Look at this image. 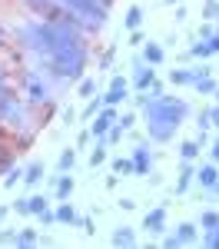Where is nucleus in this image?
<instances>
[{
  "label": "nucleus",
  "mask_w": 219,
  "mask_h": 249,
  "mask_svg": "<svg viewBox=\"0 0 219 249\" xmlns=\"http://www.w3.org/2000/svg\"><path fill=\"white\" fill-rule=\"evenodd\" d=\"M106 150H110V143H106V140H97V146L90 150V166H100V163H106Z\"/></svg>",
  "instance_id": "bb28decb"
},
{
  "label": "nucleus",
  "mask_w": 219,
  "mask_h": 249,
  "mask_svg": "<svg viewBox=\"0 0 219 249\" xmlns=\"http://www.w3.org/2000/svg\"><path fill=\"white\" fill-rule=\"evenodd\" d=\"M117 107H106V103H103V110H100L97 116H93V123H90V136H106V130H110V126H113V123H117Z\"/></svg>",
  "instance_id": "6e6552de"
},
{
  "label": "nucleus",
  "mask_w": 219,
  "mask_h": 249,
  "mask_svg": "<svg viewBox=\"0 0 219 249\" xmlns=\"http://www.w3.org/2000/svg\"><path fill=\"white\" fill-rule=\"evenodd\" d=\"M20 87H23V93H27L30 103H43L50 96V87H47L43 73H37V70H23L20 73Z\"/></svg>",
  "instance_id": "0eeeda50"
},
{
  "label": "nucleus",
  "mask_w": 219,
  "mask_h": 249,
  "mask_svg": "<svg viewBox=\"0 0 219 249\" xmlns=\"http://www.w3.org/2000/svg\"><path fill=\"white\" fill-rule=\"evenodd\" d=\"M213 96H216V103H219V87H216V90H213Z\"/></svg>",
  "instance_id": "6e6d98bb"
},
{
  "label": "nucleus",
  "mask_w": 219,
  "mask_h": 249,
  "mask_svg": "<svg viewBox=\"0 0 219 249\" xmlns=\"http://www.w3.org/2000/svg\"><path fill=\"white\" fill-rule=\"evenodd\" d=\"M126 93H130L126 77H113L110 80V90H106V96H103V103H106V107H119V103L126 100Z\"/></svg>",
  "instance_id": "9d476101"
},
{
  "label": "nucleus",
  "mask_w": 219,
  "mask_h": 249,
  "mask_svg": "<svg viewBox=\"0 0 219 249\" xmlns=\"http://www.w3.org/2000/svg\"><path fill=\"white\" fill-rule=\"evenodd\" d=\"M86 40H80V43H67V47H60L53 57H43V70H47V77L53 80H70V83H77L83 77V70H86Z\"/></svg>",
  "instance_id": "f03ea898"
},
{
  "label": "nucleus",
  "mask_w": 219,
  "mask_h": 249,
  "mask_svg": "<svg viewBox=\"0 0 219 249\" xmlns=\"http://www.w3.org/2000/svg\"><path fill=\"white\" fill-rule=\"evenodd\" d=\"M100 110H103V96H97V100H90V103L83 107V113H77V120H83V123H90V120H93V116H97Z\"/></svg>",
  "instance_id": "a878e982"
},
{
  "label": "nucleus",
  "mask_w": 219,
  "mask_h": 249,
  "mask_svg": "<svg viewBox=\"0 0 219 249\" xmlns=\"http://www.w3.org/2000/svg\"><path fill=\"white\" fill-rule=\"evenodd\" d=\"M113 246H136V232L130 230V226H119L113 232Z\"/></svg>",
  "instance_id": "4be33fe9"
},
{
  "label": "nucleus",
  "mask_w": 219,
  "mask_h": 249,
  "mask_svg": "<svg viewBox=\"0 0 219 249\" xmlns=\"http://www.w3.org/2000/svg\"><path fill=\"white\" fill-rule=\"evenodd\" d=\"M143 40H146V37L139 34V27H136V30H130V47H143Z\"/></svg>",
  "instance_id": "37998d69"
},
{
  "label": "nucleus",
  "mask_w": 219,
  "mask_h": 249,
  "mask_svg": "<svg viewBox=\"0 0 219 249\" xmlns=\"http://www.w3.org/2000/svg\"><path fill=\"white\" fill-rule=\"evenodd\" d=\"M213 53H216V43H213V37L202 40V43H193V47H189V57H199V60L213 57Z\"/></svg>",
  "instance_id": "aec40b11"
},
{
  "label": "nucleus",
  "mask_w": 219,
  "mask_h": 249,
  "mask_svg": "<svg viewBox=\"0 0 219 249\" xmlns=\"http://www.w3.org/2000/svg\"><path fill=\"white\" fill-rule=\"evenodd\" d=\"M169 83H173V87H193V83H196V70H193V67L169 70Z\"/></svg>",
  "instance_id": "f3484780"
},
{
  "label": "nucleus",
  "mask_w": 219,
  "mask_h": 249,
  "mask_svg": "<svg viewBox=\"0 0 219 249\" xmlns=\"http://www.w3.org/2000/svg\"><path fill=\"white\" fill-rule=\"evenodd\" d=\"M47 206H50V199H47V196H27V210H30V216H40Z\"/></svg>",
  "instance_id": "2f4dec72"
},
{
  "label": "nucleus",
  "mask_w": 219,
  "mask_h": 249,
  "mask_svg": "<svg viewBox=\"0 0 219 249\" xmlns=\"http://www.w3.org/2000/svg\"><path fill=\"white\" fill-rule=\"evenodd\" d=\"M117 123L123 126V130H130V126L136 123V113H123V116H117Z\"/></svg>",
  "instance_id": "ea45409f"
},
{
  "label": "nucleus",
  "mask_w": 219,
  "mask_h": 249,
  "mask_svg": "<svg viewBox=\"0 0 219 249\" xmlns=\"http://www.w3.org/2000/svg\"><path fill=\"white\" fill-rule=\"evenodd\" d=\"M14 163H17V153H14V146H10V143H0V176L10 170Z\"/></svg>",
  "instance_id": "412c9836"
},
{
  "label": "nucleus",
  "mask_w": 219,
  "mask_h": 249,
  "mask_svg": "<svg viewBox=\"0 0 219 249\" xmlns=\"http://www.w3.org/2000/svg\"><path fill=\"white\" fill-rule=\"evenodd\" d=\"M193 176H196V166H193V160H183V166H179V179H176V193H186L193 186Z\"/></svg>",
  "instance_id": "dca6fc26"
},
{
  "label": "nucleus",
  "mask_w": 219,
  "mask_h": 249,
  "mask_svg": "<svg viewBox=\"0 0 219 249\" xmlns=\"http://www.w3.org/2000/svg\"><path fill=\"white\" fill-rule=\"evenodd\" d=\"M130 160H133V170H136V176H146V173L153 170V153H150L146 146H136Z\"/></svg>",
  "instance_id": "f8f14e48"
},
{
  "label": "nucleus",
  "mask_w": 219,
  "mask_h": 249,
  "mask_svg": "<svg viewBox=\"0 0 219 249\" xmlns=\"http://www.w3.org/2000/svg\"><path fill=\"white\" fill-rule=\"evenodd\" d=\"M40 179H43V163H30V166L23 170V183H27V186H37Z\"/></svg>",
  "instance_id": "b1692460"
},
{
  "label": "nucleus",
  "mask_w": 219,
  "mask_h": 249,
  "mask_svg": "<svg viewBox=\"0 0 219 249\" xmlns=\"http://www.w3.org/2000/svg\"><path fill=\"white\" fill-rule=\"evenodd\" d=\"M73 163H77V150H63V153H60V160H57L60 173H70V170H73Z\"/></svg>",
  "instance_id": "473e14b6"
},
{
  "label": "nucleus",
  "mask_w": 219,
  "mask_h": 249,
  "mask_svg": "<svg viewBox=\"0 0 219 249\" xmlns=\"http://www.w3.org/2000/svg\"><path fill=\"white\" fill-rule=\"evenodd\" d=\"M166 60V50L159 47V43H153V40H143V63H150V67H159Z\"/></svg>",
  "instance_id": "4468645a"
},
{
  "label": "nucleus",
  "mask_w": 219,
  "mask_h": 249,
  "mask_svg": "<svg viewBox=\"0 0 219 249\" xmlns=\"http://www.w3.org/2000/svg\"><path fill=\"white\" fill-rule=\"evenodd\" d=\"M14 210H17L20 216H30V210H27V199H17V203H14Z\"/></svg>",
  "instance_id": "49530a36"
},
{
  "label": "nucleus",
  "mask_w": 219,
  "mask_h": 249,
  "mask_svg": "<svg viewBox=\"0 0 219 249\" xmlns=\"http://www.w3.org/2000/svg\"><path fill=\"white\" fill-rule=\"evenodd\" d=\"M86 143H90V130H83V133L77 136V150H83V146H86Z\"/></svg>",
  "instance_id": "a18cd8bd"
},
{
  "label": "nucleus",
  "mask_w": 219,
  "mask_h": 249,
  "mask_svg": "<svg viewBox=\"0 0 219 249\" xmlns=\"http://www.w3.org/2000/svg\"><path fill=\"white\" fill-rule=\"evenodd\" d=\"M53 216H57V223H67V226H77V210H73V203H67V199H60L57 210H53Z\"/></svg>",
  "instance_id": "6ab92c4d"
},
{
  "label": "nucleus",
  "mask_w": 219,
  "mask_h": 249,
  "mask_svg": "<svg viewBox=\"0 0 219 249\" xmlns=\"http://www.w3.org/2000/svg\"><path fill=\"white\" fill-rule=\"evenodd\" d=\"M20 179H23V170H20L17 163H14V166H10V170L3 173V183H0V186H3V190H14V186H17Z\"/></svg>",
  "instance_id": "cd10ccee"
},
{
  "label": "nucleus",
  "mask_w": 219,
  "mask_h": 249,
  "mask_svg": "<svg viewBox=\"0 0 219 249\" xmlns=\"http://www.w3.org/2000/svg\"><path fill=\"white\" fill-rule=\"evenodd\" d=\"M213 34H216V30H213L209 23H202V27H199V37H202V40H209V37H213Z\"/></svg>",
  "instance_id": "de8ad7c7"
},
{
  "label": "nucleus",
  "mask_w": 219,
  "mask_h": 249,
  "mask_svg": "<svg viewBox=\"0 0 219 249\" xmlns=\"http://www.w3.org/2000/svg\"><path fill=\"white\" fill-rule=\"evenodd\" d=\"M67 10H73L80 20H86L93 30H103L106 27V20H110V10L106 7H100L97 0H60Z\"/></svg>",
  "instance_id": "423d86ee"
},
{
  "label": "nucleus",
  "mask_w": 219,
  "mask_h": 249,
  "mask_svg": "<svg viewBox=\"0 0 219 249\" xmlns=\"http://www.w3.org/2000/svg\"><path fill=\"white\" fill-rule=\"evenodd\" d=\"M189 116V103L179 100V96H166L159 93L153 100L143 103V120H159V123H169V126H183V120Z\"/></svg>",
  "instance_id": "20e7f679"
},
{
  "label": "nucleus",
  "mask_w": 219,
  "mask_h": 249,
  "mask_svg": "<svg viewBox=\"0 0 219 249\" xmlns=\"http://www.w3.org/2000/svg\"><path fill=\"white\" fill-rule=\"evenodd\" d=\"M3 219H7V206L0 203V226H3Z\"/></svg>",
  "instance_id": "864d4df0"
},
{
  "label": "nucleus",
  "mask_w": 219,
  "mask_h": 249,
  "mask_svg": "<svg viewBox=\"0 0 219 249\" xmlns=\"http://www.w3.org/2000/svg\"><path fill=\"white\" fill-rule=\"evenodd\" d=\"M206 116H209V126H216V130H219V103H216V107H209Z\"/></svg>",
  "instance_id": "79ce46f5"
},
{
  "label": "nucleus",
  "mask_w": 219,
  "mask_h": 249,
  "mask_svg": "<svg viewBox=\"0 0 219 249\" xmlns=\"http://www.w3.org/2000/svg\"><path fill=\"white\" fill-rule=\"evenodd\" d=\"M202 17H206V20H219V0H206Z\"/></svg>",
  "instance_id": "e433bc0d"
},
{
  "label": "nucleus",
  "mask_w": 219,
  "mask_h": 249,
  "mask_svg": "<svg viewBox=\"0 0 219 249\" xmlns=\"http://www.w3.org/2000/svg\"><path fill=\"white\" fill-rule=\"evenodd\" d=\"M139 23H143V7L133 3V7L126 10V17H123V27H126V30H136Z\"/></svg>",
  "instance_id": "5701e85b"
},
{
  "label": "nucleus",
  "mask_w": 219,
  "mask_h": 249,
  "mask_svg": "<svg viewBox=\"0 0 219 249\" xmlns=\"http://www.w3.org/2000/svg\"><path fill=\"white\" fill-rule=\"evenodd\" d=\"M153 80H156V70H153L150 63H139L136 73H133V90H136V93H139V90H150Z\"/></svg>",
  "instance_id": "ddd939ff"
},
{
  "label": "nucleus",
  "mask_w": 219,
  "mask_h": 249,
  "mask_svg": "<svg viewBox=\"0 0 219 249\" xmlns=\"http://www.w3.org/2000/svg\"><path fill=\"white\" fill-rule=\"evenodd\" d=\"M0 123H7L14 130H23V123H27V107L17 100L10 83H0Z\"/></svg>",
  "instance_id": "39448f33"
},
{
  "label": "nucleus",
  "mask_w": 219,
  "mask_h": 249,
  "mask_svg": "<svg viewBox=\"0 0 219 249\" xmlns=\"http://www.w3.org/2000/svg\"><path fill=\"white\" fill-rule=\"evenodd\" d=\"M70 193H73V176L60 173L57 176V199H70Z\"/></svg>",
  "instance_id": "393cba45"
},
{
  "label": "nucleus",
  "mask_w": 219,
  "mask_h": 249,
  "mask_svg": "<svg viewBox=\"0 0 219 249\" xmlns=\"http://www.w3.org/2000/svg\"><path fill=\"white\" fill-rule=\"evenodd\" d=\"M213 226H219V213L216 210H206L202 216H199V230L206 232V230H213Z\"/></svg>",
  "instance_id": "72a5a7b5"
},
{
  "label": "nucleus",
  "mask_w": 219,
  "mask_h": 249,
  "mask_svg": "<svg viewBox=\"0 0 219 249\" xmlns=\"http://www.w3.org/2000/svg\"><path fill=\"white\" fill-rule=\"evenodd\" d=\"M202 243H206L209 249H219V226H213V230L202 232Z\"/></svg>",
  "instance_id": "c9c22d12"
},
{
  "label": "nucleus",
  "mask_w": 219,
  "mask_h": 249,
  "mask_svg": "<svg viewBox=\"0 0 219 249\" xmlns=\"http://www.w3.org/2000/svg\"><path fill=\"white\" fill-rule=\"evenodd\" d=\"M23 3H27V10L37 20H43V23H67V27H73L80 34H93V27H90L86 20H80L73 10H67L60 0H23Z\"/></svg>",
  "instance_id": "7ed1b4c3"
},
{
  "label": "nucleus",
  "mask_w": 219,
  "mask_h": 249,
  "mask_svg": "<svg viewBox=\"0 0 219 249\" xmlns=\"http://www.w3.org/2000/svg\"><path fill=\"white\" fill-rule=\"evenodd\" d=\"M77 226L90 236V232H93V219H90V216H77Z\"/></svg>",
  "instance_id": "a19ab883"
},
{
  "label": "nucleus",
  "mask_w": 219,
  "mask_h": 249,
  "mask_svg": "<svg viewBox=\"0 0 219 249\" xmlns=\"http://www.w3.org/2000/svg\"><path fill=\"white\" fill-rule=\"evenodd\" d=\"M143 123H146V133L153 143H169L176 136V126H169V123H159V120H143Z\"/></svg>",
  "instance_id": "9b49d317"
},
{
  "label": "nucleus",
  "mask_w": 219,
  "mask_h": 249,
  "mask_svg": "<svg viewBox=\"0 0 219 249\" xmlns=\"http://www.w3.org/2000/svg\"><path fill=\"white\" fill-rule=\"evenodd\" d=\"M193 87H196V90H199L202 96H213V90H216L219 83H216L213 77H209V73H202V77H196V83H193Z\"/></svg>",
  "instance_id": "7c9ffc66"
},
{
  "label": "nucleus",
  "mask_w": 219,
  "mask_h": 249,
  "mask_svg": "<svg viewBox=\"0 0 219 249\" xmlns=\"http://www.w3.org/2000/svg\"><path fill=\"white\" fill-rule=\"evenodd\" d=\"M173 236L179 239V246H189V243H196V239H199V226H196V223H179Z\"/></svg>",
  "instance_id": "a211bd4d"
},
{
  "label": "nucleus",
  "mask_w": 219,
  "mask_h": 249,
  "mask_svg": "<svg viewBox=\"0 0 219 249\" xmlns=\"http://www.w3.org/2000/svg\"><path fill=\"white\" fill-rule=\"evenodd\" d=\"M209 153H213V160H216V163H219V140H216V143H213V150H209Z\"/></svg>",
  "instance_id": "8fccbe9b"
},
{
  "label": "nucleus",
  "mask_w": 219,
  "mask_h": 249,
  "mask_svg": "<svg viewBox=\"0 0 219 249\" xmlns=\"http://www.w3.org/2000/svg\"><path fill=\"white\" fill-rule=\"evenodd\" d=\"M113 173H117V176H136V170H133V160H130V156H119V160H113Z\"/></svg>",
  "instance_id": "c756f323"
},
{
  "label": "nucleus",
  "mask_w": 219,
  "mask_h": 249,
  "mask_svg": "<svg viewBox=\"0 0 219 249\" xmlns=\"http://www.w3.org/2000/svg\"><path fill=\"white\" fill-rule=\"evenodd\" d=\"M143 230L150 232V236H159V232H166V206H153V210L143 216Z\"/></svg>",
  "instance_id": "1a4fd4ad"
},
{
  "label": "nucleus",
  "mask_w": 219,
  "mask_h": 249,
  "mask_svg": "<svg viewBox=\"0 0 219 249\" xmlns=\"http://www.w3.org/2000/svg\"><path fill=\"white\" fill-rule=\"evenodd\" d=\"M163 246H166V249H176L179 239H176V236H166V239H163Z\"/></svg>",
  "instance_id": "09e8293b"
},
{
  "label": "nucleus",
  "mask_w": 219,
  "mask_h": 249,
  "mask_svg": "<svg viewBox=\"0 0 219 249\" xmlns=\"http://www.w3.org/2000/svg\"><path fill=\"white\" fill-rule=\"evenodd\" d=\"M73 120H77V110H73V107H67V110H63V123H70V126H73Z\"/></svg>",
  "instance_id": "c03bdc74"
},
{
  "label": "nucleus",
  "mask_w": 219,
  "mask_h": 249,
  "mask_svg": "<svg viewBox=\"0 0 219 249\" xmlns=\"http://www.w3.org/2000/svg\"><path fill=\"white\" fill-rule=\"evenodd\" d=\"M179 156H183V160H196V156H199V143H196V140L179 143Z\"/></svg>",
  "instance_id": "f704fd0d"
},
{
  "label": "nucleus",
  "mask_w": 219,
  "mask_h": 249,
  "mask_svg": "<svg viewBox=\"0 0 219 249\" xmlns=\"http://www.w3.org/2000/svg\"><path fill=\"white\" fill-rule=\"evenodd\" d=\"M37 243H40V236H37L34 226H23V230L17 232V246H37Z\"/></svg>",
  "instance_id": "c85d7f7f"
},
{
  "label": "nucleus",
  "mask_w": 219,
  "mask_h": 249,
  "mask_svg": "<svg viewBox=\"0 0 219 249\" xmlns=\"http://www.w3.org/2000/svg\"><path fill=\"white\" fill-rule=\"evenodd\" d=\"M0 83H7V73H3V67H0Z\"/></svg>",
  "instance_id": "5fc2aeb1"
},
{
  "label": "nucleus",
  "mask_w": 219,
  "mask_h": 249,
  "mask_svg": "<svg viewBox=\"0 0 219 249\" xmlns=\"http://www.w3.org/2000/svg\"><path fill=\"white\" fill-rule=\"evenodd\" d=\"M163 3H179V0H163Z\"/></svg>",
  "instance_id": "4d7b16f0"
},
{
  "label": "nucleus",
  "mask_w": 219,
  "mask_h": 249,
  "mask_svg": "<svg viewBox=\"0 0 219 249\" xmlns=\"http://www.w3.org/2000/svg\"><path fill=\"white\" fill-rule=\"evenodd\" d=\"M0 243L3 246H17V230H3L0 232Z\"/></svg>",
  "instance_id": "58836bf2"
},
{
  "label": "nucleus",
  "mask_w": 219,
  "mask_h": 249,
  "mask_svg": "<svg viewBox=\"0 0 219 249\" xmlns=\"http://www.w3.org/2000/svg\"><path fill=\"white\" fill-rule=\"evenodd\" d=\"M100 7H106V10H110V7H113V3H117V0H97Z\"/></svg>",
  "instance_id": "603ef678"
},
{
  "label": "nucleus",
  "mask_w": 219,
  "mask_h": 249,
  "mask_svg": "<svg viewBox=\"0 0 219 249\" xmlns=\"http://www.w3.org/2000/svg\"><path fill=\"white\" fill-rule=\"evenodd\" d=\"M193 179H196L199 186H206V190H213V183L219 179V166H216V163H202V166L196 170V176H193Z\"/></svg>",
  "instance_id": "2eb2a0df"
},
{
  "label": "nucleus",
  "mask_w": 219,
  "mask_h": 249,
  "mask_svg": "<svg viewBox=\"0 0 219 249\" xmlns=\"http://www.w3.org/2000/svg\"><path fill=\"white\" fill-rule=\"evenodd\" d=\"M17 40H20V47L34 50L40 57H53L60 47L86 40V34H80V30L67 27V23H43V20L34 17V20H27L23 27H17Z\"/></svg>",
  "instance_id": "f257e3e1"
},
{
  "label": "nucleus",
  "mask_w": 219,
  "mask_h": 249,
  "mask_svg": "<svg viewBox=\"0 0 219 249\" xmlns=\"http://www.w3.org/2000/svg\"><path fill=\"white\" fill-rule=\"evenodd\" d=\"M77 83H80V96H93V93H97V83H93V80H83V77H80Z\"/></svg>",
  "instance_id": "4c0bfd02"
},
{
  "label": "nucleus",
  "mask_w": 219,
  "mask_h": 249,
  "mask_svg": "<svg viewBox=\"0 0 219 249\" xmlns=\"http://www.w3.org/2000/svg\"><path fill=\"white\" fill-rule=\"evenodd\" d=\"M3 47H7V30L0 27V50H3Z\"/></svg>",
  "instance_id": "3c124183"
}]
</instances>
